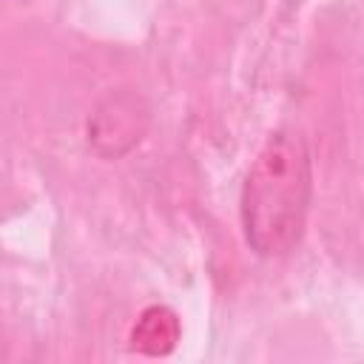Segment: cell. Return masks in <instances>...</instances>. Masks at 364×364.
Masks as SVG:
<instances>
[{
  "label": "cell",
  "instance_id": "obj_2",
  "mask_svg": "<svg viewBox=\"0 0 364 364\" xmlns=\"http://www.w3.org/2000/svg\"><path fill=\"white\" fill-rule=\"evenodd\" d=\"M176 341H179V318L173 310L159 307V304L148 307L136 318V327L131 330L134 350L145 355H165L176 347Z\"/></svg>",
  "mask_w": 364,
  "mask_h": 364
},
{
  "label": "cell",
  "instance_id": "obj_1",
  "mask_svg": "<svg viewBox=\"0 0 364 364\" xmlns=\"http://www.w3.org/2000/svg\"><path fill=\"white\" fill-rule=\"evenodd\" d=\"M310 205V156L299 136L276 134L250 165L242 191L247 245L262 256L287 253L304 230Z\"/></svg>",
  "mask_w": 364,
  "mask_h": 364
}]
</instances>
